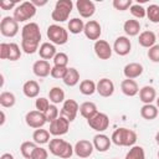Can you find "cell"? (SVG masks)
Listing matches in <instances>:
<instances>
[{
  "mask_svg": "<svg viewBox=\"0 0 159 159\" xmlns=\"http://www.w3.org/2000/svg\"><path fill=\"white\" fill-rule=\"evenodd\" d=\"M36 15V6L31 1H24L14 9L12 17L17 22H25Z\"/></svg>",
  "mask_w": 159,
  "mask_h": 159,
  "instance_id": "5",
  "label": "cell"
},
{
  "mask_svg": "<svg viewBox=\"0 0 159 159\" xmlns=\"http://www.w3.org/2000/svg\"><path fill=\"white\" fill-rule=\"evenodd\" d=\"M67 65H68V56L65 52H57L56 56L53 57V66L67 67Z\"/></svg>",
  "mask_w": 159,
  "mask_h": 159,
  "instance_id": "41",
  "label": "cell"
},
{
  "mask_svg": "<svg viewBox=\"0 0 159 159\" xmlns=\"http://www.w3.org/2000/svg\"><path fill=\"white\" fill-rule=\"evenodd\" d=\"M148 57L152 62L159 63V45H154L148 50Z\"/></svg>",
  "mask_w": 159,
  "mask_h": 159,
  "instance_id": "45",
  "label": "cell"
},
{
  "mask_svg": "<svg viewBox=\"0 0 159 159\" xmlns=\"http://www.w3.org/2000/svg\"><path fill=\"white\" fill-rule=\"evenodd\" d=\"M80 92L84 96H92L94 92H97V83H94L92 80H83L80 83Z\"/></svg>",
  "mask_w": 159,
  "mask_h": 159,
  "instance_id": "32",
  "label": "cell"
},
{
  "mask_svg": "<svg viewBox=\"0 0 159 159\" xmlns=\"http://www.w3.org/2000/svg\"><path fill=\"white\" fill-rule=\"evenodd\" d=\"M41 41V31L36 22H29L21 29V50L32 55L39 51V45Z\"/></svg>",
  "mask_w": 159,
  "mask_h": 159,
  "instance_id": "1",
  "label": "cell"
},
{
  "mask_svg": "<svg viewBox=\"0 0 159 159\" xmlns=\"http://www.w3.org/2000/svg\"><path fill=\"white\" fill-rule=\"evenodd\" d=\"M139 99L144 104H150L157 99V92L155 88L152 86H144L139 89Z\"/></svg>",
  "mask_w": 159,
  "mask_h": 159,
  "instance_id": "23",
  "label": "cell"
},
{
  "mask_svg": "<svg viewBox=\"0 0 159 159\" xmlns=\"http://www.w3.org/2000/svg\"><path fill=\"white\" fill-rule=\"evenodd\" d=\"M75 154L78 157V158H82V159H86L88 157H91V154L93 153V143L89 142V140H86V139H80L75 147Z\"/></svg>",
  "mask_w": 159,
  "mask_h": 159,
  "instance_id": "14",
  "label": "cell"
},
{
  "mask_svg": "<svg viewBox=\"0 0 159 159\" xmlns=\"http://www.w3.org/2000/svg\"><path fill=\"white\" fill-rule=\"evenodd\" d=\"M45 117H46V120L48 123L53 122L55 119H57L60 117V112H58V108L56 107V104H51L48 107V109L45 112Z\"/></svg>",
  "mask_w": 159,
  "mask_h": 159,
  "instance_id": "40",
  "label": "cell"
},
{
  "mask_svg": "<svg viewBox=\"0 0 159 159\" xmlns=\"http://www.w3.org/2000/svg\"><path fill=\"white\" fill-rule=\"evenodd\" d=\"M83 34H84V36H86L88 40H92V41L96 42V41L99 40V37H101L102 27H101V25H99L98 21H96V20H88V21L84 24Z\"/></svg>",
  "mask_w": 159,
  "mask_h": 159,
  "instance_id": "12",
  "label": "cell"
},
{
  "mask_svg": "<svg viewBox=\"0 0 159 159\" xmlns=\"http://www.w3.org/2000/svg\"><path fill=\"white\" fill-rule=\"evenodd\" d=\"M48 150L52 155L62 158V159H70L72 157V154L75 153L73 147L68 142H66V140H63L58 137H55L53 139L50 140Z\"/></svg>",
  "mask_w": 159,
  "mask_h": 159,
  "instance_id": "2",
  "label": "cell"
},
{
  "mask_svg": "<svg viewBox=\"0 0 159 159\" xmlns=\"http://www.w3.org/2000/svg\"><path fill=\"white\" fill-rule=\"evenodd\" d=\"M68 67H60V66H52L51 68V77L56 78V80H63L66 72H67Z\"/></svg>",
  "mask_w": 159,
  "mask_h": 159,
  "instance_id": "42",
  "label": "cell"
},
{
  "mask_svg": "<svg viewBox=\"0 0 159 159\" xmlns=\"http://www.w3.org/2000/svg\"><path fill=\"white\" fill-rule=\"evenodd\" d=\"M16 6V2L15 1H10V0H2L0 1V7L2 10H11Z\"/></svg>",
  "mask_w": 159,
  "mask_h": 159,
  "instance_id": "48",
  "label": "cell"
},
{
  "mask_svg": "<svg viewBox=\"0 0 159 159\" xmlns=\"http://www.w3.org/2000/svg\"><path fill=\"white\" fill-rule=\"evenodd\" d=\"M132 5H133L132 0H113V7L119 11L128 10V9H130Z\"/></svg>",
  "mask_w": 159,
  "mask_h": 159,
  "instance_id": "44",
  "label": "cell"
},
{
  "mask_svg": "<svg viewBox=\"0 0 159 159\" xmlns=\"http://www.w3.org/2000/svg\"><path fill=\"white\" fill-rule=\"evenodd\" d=\"M140 116H142V118H144L147 120H153L158 117V107L154 106L153 103L144 104L140 108Z\"/></svg>",
  "mask_w": 159,
  "mask_h": 159,
  "instance_id": "29",
  "label": "cell"
},
{
  "mask_svg": "<svg viewBox=\"0 0 159 159\" xmlns=\"http://www.w3.org/2000/svg\"><path fill=\"white\" fill-rule=\"evenodd\" d=\"M48 99L53 103V104H58V103H63L65 99V92L61 87H52L48 92Z\"/></svg>",
  "mask_w": 159,
  "mask_h": 159,
  "instance_id": "30",
  "label": "cell"
},
{
  "mask_svg": "<svg viewBox=\"0 0 159 159\" xmlns=\"http://www.w3.org/2000/svg\"><path fill=\"white\" fill-rule=\"evenodd\" d=\"M97 93L102 97H111L114 93V83L109 78H101L97 82Z\"/></svg>",
  "mask_w": 159,
  "mask_h": 159,
  "instance_id": "18",
  "label": "cell"
},
{
  "mask_svg": "<svg viewBox=\"0 0 159 159\" xmlns=\"http://www.w3.org/2000/svg\"><path fill=\"white\" fill-rule=\"evenodd\" d=\"M15 102H16V97L14 93L11 92H7V91H4L0 93V104L1 107L4 108H11L15 106Z\"/></svg>",
  "mask_w": 159,
  "mask_h": 159,
  "instance_id": "34",
  "label": "cell"
},
{
  "mask_svg": "<svg viewBox=\"0 0 159 159\" xmlns=\"http://www.w3.org/2000/svg\"><path fill=\"white\" fill-rule=\"evenodd\" d=\"M124 159H145V152L140 145H133L125 154Z\"/></svg>",
  "mask_w": 159,
  "mask_h": 159,
  "instance_id": "36",
  "label": "cell"
},
{
  "mask_svg": "<svg viewBox=\"0 0 159 159\" xmlns=\"http://www.w3.org/2000/svg\"><path fill=\"white\" fill-rule=\"evenodd\" d=\"M50 106H51V104H50L48 99H47V98H45V97H39V98L36 99V102H35L36 111L42 112V113H45V112L48 109V107H50Z\"/></svg>",
  "mask_w": 159,
  "mask_h": 159,
  "instance_id": "43",
  "label": "cell"
},
{
  "mask_svg": "<svg viewBox=\"0 0 159 159\" xmlns=\"http://www.w3.org/2000/svg\"><path fill=\"white\" fill-rule=\"evenodd\" d=\"M93 147L96 150L101 152V153H104L109 149L111 144H112V140L109 139V137H107L106 134L103 133H98L93 137Z\"/></svg>",
  "mask_w": 159,
  "mask_h": 159,
  "instance_id": "20",
  "label": "cell"
},
{
  "mask_svg": "<svg viewBox=\"0 0 159 159\" xmlns=\"http://www.w3.org/2000/svg\"><path fill=\"white\" fill-rule=\"evenodd\" d=\"M21 57V48L17 43H14V42H10L9 43V57L7 60L10 61H17L20 60Z\"/></svg>",
  "mask_w": 159,
  "mask_h": 159,
  "instance_id": "38",
  "label": "cell"
},
{
  "mask_svg": "<svg viewBox=\"0 0 159 159\" xmlns=\"http://www.w3.org/2000/svg\"><path fill=\"white\" fill-rule=\"evenodd\" d=\"M123 30L128 36H137L140 31V24L138 20L129 19L123 24Z\"/></svg>",
  "mask_w": 159,
  "mask_h": 159,
  "instance_id": "28",
  "label": "cell"
},
{
  "mask_svg": "<svg viewBox=\"0 0 159 159\" xmlns=\"http://www.w3.org/2000/svg\"><path fill=\"white\" fill-rule=\"evenodd\" d=\"M47 158H48V152L42 147H37L31 157V159H47Z\"/></svg>",
  "mask_w": 159,
  "mask_h": 159,
  "instance_id": "46",
  "label": "cell"
},
{
  "mask_svg": "<svg viewBox=\"0 0 159 159\" xmlns=\"http://www.w3.org/2000/svg\"><path fill=\"white\" fill-rule=\"evenodd\" d=\"M51 66L50 62L46 60H37L34 65H32V72L35 76L40 77V78H45L47 76L51 75Z\"/></svg>",
  "mask_w": 159,
  "mask_h": 159,
  "instance_id": "17",
  "label": "cell"
},
{
  "mask_svg": "<svg viewBox=\"0 0 159 159\" xmlns=\"http://www.w3.org/2000/svg\"><path fill=\"white\" fill-rule=\"evenodd\" d=\"M76 7H77L78 14L83 19H89L96 12V5L91 0H77Z\"/></svg>",
  "mask_w": 159,
  "mask_h": 159,
  "instance_id": "15",
  "label": "cell"
},
{
  "mask_svg": "<svg viewBox=\"0 0 159 159\" xmlns=\"http://www.w3.org/2000/svg\"><path fill=\"white\" fill-rule=\"evenodd\" d=\"M22 92L27 98H36L40 93V86L36 81L29 80L22 86Z\"/></svg>",
  "mask_w": 159,
  "mask_h": 159,
  "instance_id": "24",
  "label": "cell"
},
{
  "mask_svg": "<svg viewBox=\"0 0 159 159\" xmlns=\"http://www.w3.org/2000/svg\"><path fill=\"white\" fill-rule=\"evenodd\" d=\"M39 55L41 57V60H53V57L56 56L57 51H56V47L53 43L51 42H42L40 45V48H39Z\"/></svg>",
  "mask_w": 159,
  "mask_h": 159,
  "instance_id": "22",
  "label": "cell"
},
{
  "mask_svg": "<svg viewBox=\"0 0 159 159\" xmlns=\"http://www.w3.org/2000/svg\"><path fill=\"white\" fill-rule=\"evenodd\" d=\"M132 43L127 36H119L113 43V51L119 56H127L130 52Z\"/></svg>",
  "mask_w": 159,
  "mask_h": 159,
  "instance_id": "16",
  "label": "cell"
},
{
  "mask_svg": "<svg viewBox=\"0 0 159 159\" xmlns=\"http://www.w3.org/2000/svg\"><path fill=\"white\" fill-rule=\"evenodd\" d=\"M67 27H68V31L71 34L78 35L81 32H83V30H84V22H83V20H81L78 17H73V19H71L68 21Z\"/></svg>",
  "mask_w": 159,
  "mask_h": 159,
  "instance_id": "33",
  "label": "cell"
},
{
  "mask_svg": "<svg viewBox=\"0 0 159 159\" xmlns=\"http://www.w3.org/2000/svg\"><path fill=\"white\" fill-rule=\"evenodd\" d=\"M63 83L68 87H73L80 82V72L75 68V67H68L67 72L63 77Z\"/></svg>",
  "mask_w": 159,
  "mask_h": 159,
  "instance_id": "27",
  "label": "cell"
},
{
  "mask_svg": "<svg viewBox=\"0 0 159 159\" xmlns=\"http://www.w3.org/2000/svg\"><path fill=\"white\" fill-rule=\"evenodd\" d=\"M114 159H117V158H114Z\"/></svg>",
  "mask_w": 159,
  "mask_h": 159,
  "instance_id": "55",
  "label": "cell"
},
{
  "mask_svg": "<svg viewBox=\"0 0 159 159\" xmlns=\"http://www.w3.org/2000/svg\"><path fill=\"white\" fill-rule=\"evenodd\" d=\"M87 123H88V125L93 130H96L98 133H102V132H104L109 127V118H108V116L106 113L98 112L94 117H92L91 119H88Z\"/></svg>",
  "mask_w": 159,
  "mask_h": 159,
  "instance_id": "9",
  "label": "cell"
},
{
  "mask_svg": "<svg viewBox=\"0 0 159 159\" xmlns=\"http://www.w3.org/2000/svg\"><path fill=\"white\" fill-rule=\"evenodd\" d=\"M32 139L36 144H46V143H50V132L46 130V129H35V132L32 133Z\"/></svg>",
  "mask_w": 159,
  "mask_h": 159,
  "instance_id": "31",
  "label": "cell"
},
{
  "mask_svg": "<svg viewBox=\"0 0 159 159\" xmlns=\"http://www.w3.org/2000/svg\"><path fill=\"white\" fill-rule=\"evenodd\" d=\"M0 32L5 37H14L19 32V22L12 16L2 17L0 22Z\"/></svg>",
  "mask_w": 159,
  "mask_h": 159,
  "instance_id": "7",
  "label": "cell"
},
{
  "mask_svg": "<svg viewBox=\"0 0 159 159\" xmlns=\"http://www.w3.org/2000/svg\"><path fill=\"white\" fill-rule=\"evenodd\" d=\"M25 122L26 124L30 127V128H34V129H40L45 125V123L47 122L46 120V117H45V113L42 112H39V111H30L26 113L25 116Z\"/></svg>",
  "mask_w": 159,
  "mask_h": 159,
  "instance_id": "11",
  "label": "cell"
},
{
  "mask_svg": "<svg viewBox=\"0 0 159 159\" xmlns=\"http://www.w3.org/2000/svg\"><path fill=\"white\" fill-rule=\"evenodd\" d=\"M129 11H130V14H132L135 19H143V17L147 16V10H145L142 5H139V2H138V4H133V5L130 6Z\"/></svg>",
  "mask_w": 159,
  "mask_h": 159,
  "instance_id": "39",
  "label": "cell"
},
{
  "mask_svg": "<svg viewBox=\"0 0 159 159\" xmlns=\"http://www.w3.org/2000/svg\"><path fill=\"white\" fill-rule=\"evenodd\" d=\"M120 91L127 97H134L135 94L139 93V86L134 80L125 78L120 82Z\"/></svg>",
  "mask_w": 159,
  "mask_h": 159,
  "instance_id": "21",
  "label": "cell"
},
{
  "mask_svg": "<svg viewBox=\"0 0 159 159\" xmlns=\"http://www.w3.org/2000/svg\"><path fill=\"white\" fill-rule=\"evenodd\" d=\"M68 129H70V122L65 117L60 116L57 119H55L53 122L50 123L48 132L53 137H61V135L66 134L68 132Z\"/></svg>",
  "mask_w": 159,
  "mask_h": 159,
  "instance_id": "10",
  "label": "cell"
},
{
  "mask_svg": "<svg viewBox=\"0 0 159 159\" xmlns=\"http://www.w3.org/2000/svg\"><path fill=\"white\" fill-rule=\"evenodd\" d=\"M7 57H9V43L1 42L0 43V58L7 60Z\"/></svg>",
  "mask_w": 159,
  "mask_h": 159,
  "instance_id": "47",
  "label": "cell"
},
{
  "mask_svg": "<svg viewBox=\"0 0 159 159\" xmlns=\"http://www.w3.org/2000/svg\"><path fill=\"white\" fill-rule=\"evenodd\" d=\"M155 101H157V107H158V108H159V97H158V98H157V99H155Z\"/></svg>",
  "mask_w": 159,
  "mask_h": 159,
  "instance_id": "53",
  "label": "cell"
},
{
  "mask_svg": "<svg viewBox=\"0 0 159 159\" xmlns=\"http://www.w3.org/2000/svg\"><path fill=\"white\" fill-rule=\"evenodd\" d=\"M143 71H144L143 65H140L138 62H130V63L124 66L123 75L128 80H134V78H138L139 76H142Z\"/></svg>",
  "mask_w": 159,
  "mask_h": 159,
  "instance_id": "19",
  "label": "cell"
},
{
  "mask_svg": "<svg viewBox=\"0 0 159 159\" xmlns=\"http://www.w3.org/2000/svg\"><path fill=\"white\" fill-rule=\"evenodd\" d=\"M31 2H32V4H34L36 7H37V6H43V5H46V4H47V1H46V0H42V1H39V0H32Z\"/></svg>",
  "mask_w": 159,
  "mask_h": 159,
  "instance_id": "49",
  "label": "cell"
},
{
  "mask_svg": "<svg viewBox=\"0 0 159 159\" xmlns=\"http://www.w3.org/2000/svg\"><path fill=\"white\" fill-rule=\"evenodd\" d=\"M36 148H37V145H36L35 142H24V143H21V145H20L21 155H22L25 159H31L32 153H34V150H35Z\"/></svg>",
  "mask_w": 159,
  "mask_h": 159,
  "instance_id": "35",
  "label": "cell"
},
{
  "mask_svg": "<svg viewBox=\"0 0 159 159\" xmlns=\"http://www.w3.org/2000/svg\"><path fill=\"white\" fill-rule=\"evenodd\" d=\"M158 159H159V150H158Z\"/></svg>",
  "mask_w": 159,
  "mask_h": 159,
  "instance_id": "54",
  "label": "cell"
},
{
  "mask_svg": "<svg viewBox=\"0 0 159 159\" xmlns=\"http://www.w3.org/2000/svg\"><path fill=\"white\" fill-rule=\"evenodd\" d=\"M73 9V2L71 0H58L51 12V19L56 22H65Z\"/></svg>",
  "mask_w": 159,
  "mask_h": 159,
  "instance_id": "4",
  "label": "cell"
},
{
  "mask_svg": "<svg viewBox=\"0 0 159 159\" xmlns=\"http://www.w3.org/2000/svg\"><path fill=\"white\" fill-rule=\"evenodd\" d=\"M155 41H157V36L153 31H143L139 34V37H138V42L140 46L145 47V48H150L155 45Z\"/></svg>",
  "mask_w": 159,
  "mask_h": 159,
  "instance_id": "25",
  "label": "cell"
},
{
  "mask_svg": "<svg viewBox=\"0 0 159 159\" xmlns=\"http://www.w3.org/2000/svg\"><path fill=\"white\" fill-rule=\"evenodd\" d=\"M111 140L118 147H133L137 142V134L132 129L120 127L113 132Z\"/></svg>",
  "mask_w": 159,
  "mask_h": 159,
  "instance_id": "3",
  "label": "cell"
},
{
  "mask_svg": "<svg viewBox=\"0 0 159 159\" xmlns=\"http://www.w3.org/2000/svg\"><path fill=\"white\" fill-rule=\"evenodd\" d=\"M155 142H157V144L159 145V132L155 134Z\"/></svg>",
  "mask_w": 159,
  "mask_h": 159,
  "instance_id": "52",
  "label": "cell"
},
{
  "mask_svg": "<svg viewBox=\"0 0 159 159\" xmlns=\"http://www.w3.org/2000/svg\"><path fill=\"white\" fill-rule=\"evenodd\" d=\"M46 35H47V39L50 40V42L53 45L61 46L68 41V31L65 30V27L56 25V24H52L47 27Z\"/></svg>",
  "mask_w": 159,
  "mask_h": 159,
  "instance_id": "6",
  "label": "cell"
},
{
  "mask_svg": "<svg viewBox=\"0 0 159 159\" xmlns=\"http://www.w3.org/2000/svg\"><path fill=\"white\" fill-rule=\"evenodd\" d=\"M145 10H147V17H148V20L150 22H153V24H158L159 22V5L152 4Z\"/></svg>",
  "mask_w": 159,
  "mask_h": 159,
  "instance_id": "37",
  "label": "cell"
},
{
  "mask_svg": "<svg viewBox=\"0 0 159 159\" xmlns=\"http://www.w3.org/2000/svg\"><path fill=\"white\" fill-rule=\"evenodd\" d=\"M80 113H81V116L83 118H86L88 120V119H91L92 117H94L98 113V109H97L96 103H93V102H83L80 106Z\"/></svg>",
  "mask_w": 159,
  "mask_h": 159,
  "instance_id": "26",
  "label": "cell"
},
{
  "mask_svg": "<svg viewBox=\"0 0 159 159\" xmlns=\"http://www.w3.org/2000/svg\"><path fill=\"white\" fill-rule=\"evenodd\" d=\"M5 123V113H4V111H1V122H0V124L2 125Z\"/></svg>",
  "mask_w": 159,
  "mask_h": 159,
  "instance_id": "51",
  "label": "cell"
},
{
  "mask_svg": "<svg viewBox=\"0 0 159 159\" xmlns=\"http://www.w3.org/2000/svg\"><path fill=\"white\" fill-rule=\"evenodd\" d=\"M93 50L99 60H109L113 52V48L106 40H97L93 45Z\"/></svg>",
  "mask_w": 159,
  "mask_h": 159,
  "instance_id": "13",
  "label": "cell"
},
{
  "mask_svg": "<svg viewBox=\"0 0 159 159\" xmlns=\"http://www.w3.org/2000/svg\"><path fill=\"white\" fill-rule=\"evenodd\" d=\"M80 112V106L75 99H66L62 104L60 116L65 117L70 123L73 122L77 117V113Z\"/></svg>",
  "mask_w": 159,
  "mask_h": 159,
  "instance_id": "8",
  "label": "cell"
},
{
  "mask_svg": "<svg viewBox=\"0 0 159 159\" xmlns=\"http://www.w3.org/2000/svg\"><path fill=\"white\" fill-rule=\"evenodd\" d=\"M0 159H14V155L10 154V153H4V154L0 157Z\"/></svg>",
  "mask_w": 159,
  "mask_h": 159,
  "instance_id": "50",
  "label": "cell"
}]
</instances>
